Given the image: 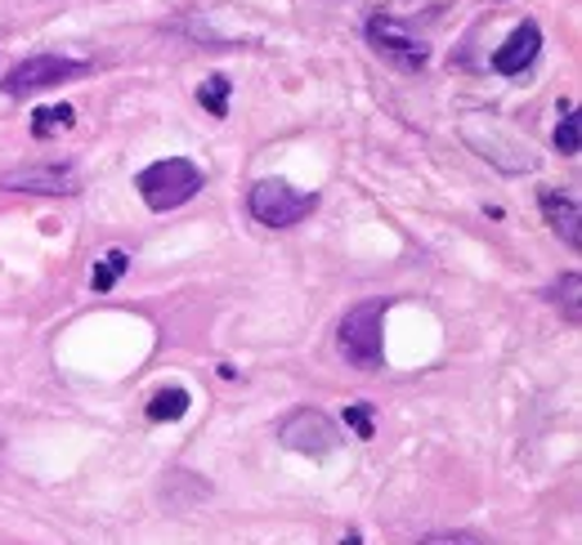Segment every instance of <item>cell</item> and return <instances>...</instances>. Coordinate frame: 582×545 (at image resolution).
Returning a JSON list of instances; mask_svg holds the SVG:
<instances>
[{
	"mask_svg": "<svg viewBox=\"0 0 582 545\" xmlns=\"http://www.w3.org/2000/svg\"><path fill=\"white\" fill-rule=\"evenodd\" d=\"M385 313H391V300H363L354 304L345 318H341V331H337V345L345 354V363L363 367V371H376L385 363Z\"/></svg>",
	"mask_w": 582,
	"mask_h": 545,
	"instance_id": "1",
	"label": "cell"
},
{
	"mask_svg": "<svg viewBox=\"0 0 582 545\" xmlns=\"http://www.w3.org/2000/svg\"><path fill=\"white\" fill-rule=\"evenodd\" d=\"M135 188L149 211H175L202 192V166H193L188 157H166V162L144 166Z\"/></svg>",
	"mask_w": 582,
	"mask_h": 545,
	"instance_id": "2",
	"label": "cell"
},
{
	"mask_svg": "<svg viewBox=\"0 0 582 545\" xmlns=\"http://www.w3.org/2000/svg\"><path fill=\"white\" fill-rule=\"evenodd\" d=\"M246 211L255 215V224L265 229H292L305 215L318 211V197L314 192H296L287 179H261L246 197Z\"/></svg>",
	"mask_w": 582,
	"mask_h": 545,
	"instance_id": "3",
	"label": "cell"
},
{
	"mask_svg": "<svg viewBox=\"0 0 582 545\" xmlns=\"http://www.w3.org/2000/svg\"><path fill=\"white\" fill-rule=\"evenodd\" d=\"M90 63L86 58H63V54H32L23 58L14 73L0 81V90H6L10 99H23V94H36V90H50V86H63L73 77H86Z\"/></svg>",
	"mask_w": 582,
	"mask_h": 545,
	"instance_id": "4",
	"label": "cell"
},
{
	"mask_svg": "<svg viewBox=\"0 0 582 545\" xmlns=\"http://www.w3.org/2000/svg\"><path fill=\"white\" fill-rule=\"evenodd\" d=\"M278 443L296 456H332L341 447V430H337L332 416H322L318 407H300V412L283 416Z\"/></svg>",
	"mask_w": 582,
	"mask_h": 545,
	"instance_id": "5",
	"label": "cell"
},
{
	"mask_svg": "<svg viewBox=\"0 0 582 545\" xmlns=\"http://www.w3.org/2000/svg\"><path fill=\"white\" fill-rule=\"evenodd\" d=\"M0 188L6 192H36V197H73L81 188L73 166H58V162H28L0 175Z\"/></svg>",
	"mask_w": 582,
	"mask_h": 545,
	"instance_id": "6",
	"label": "cell"
},
{
	"mask_svg": "<svg viewBox=\"0 0 582 545\" xmlns=\"http://www.w3.org/2000/svg\"><path fill=\"white\" fill-rule=\"evenodd\" d=\"M367 41L381 49V54H391V58H399L404 67H421L426 58H430V45L421 41V36H413L399 19H367Z\"/></svg>",
	"mask_w": 582,
	"mask_h": 545,
	"instance_id": "7",
	"label": "cell"
},
{
	"mask_svg": "<svg viewBox=\"0 0 582 545\" xmlns=\"http://www.w3.org/2000/svg\"><path fill=\"white\" fill-rule=\"evenodd\" d=\"M538 49H542V32H538V23H520V27H515V32L506 36V45H497L493 67H497L502 77H520L525 67H534Z\"/></svg>",
	"mask_w": 582,
	"mask_h": 545,
	"instance_id": "8",
	"label": "cell"
},
{
	"mask_svg": "<svg viewBox=\"0 0 582 545\" xmlns=\"http://www.w3.org/2000/svg\"><path fill=\"white\" fill-rule=\"evenodd\" d=\"M542 220L551 224V233L569 246V251H578L582 246V215H578V197L573 192H542Z\"/></svg>",
	"mask_w": 582,
	"mask_h": 545,
	"instance_id": "9",
	"label": "cell"
},
{
	"mask_svg": "<svg viewBox=\"0 0 582 545\" xmlns=\"http://www.w3.org/2000/svg\"><path fill=\"white\" fill-rule=\"evenodd\" d=\"M125 272H131V255H125V251H108V255L95 264V272H90V287L103 296V291H112V287L125 278Z\"/></svg>",
	"mask_w": 582,
	"mask_h": 545,
	"instance_id": "10",
	"label": "cell"
},
{
	"mask_svg": "<svg viewBox=\"0 0 582 545\" xmlns=\"http://www.w3.org/2000/svg\"><path fill=\"white\" fill-rule=\"evenodd\" d=\"M188 389H179V385H171V389H162V393H153V402H149V421H179V416H188Z\"/></svg>",
	"mask_w": 582,
	"mask_h": 545,
	"instance_id": "11",
	"label": "cell"
},
{
	"mask_svg": "<svg viewBox=\"0 0 582 545\" xmlns=\"http://www.w3.org/2000/svg\"><path fill=\"white\" fill-rule=\"evenodd\" d=\"M578 291H582V278H578V272H564V278L551 287V304L564 309V318H569L573 326L582 322V296H578Z\"/></svg>",
	"mask_w": 582,
	"mask_h": 545,
	"instance_id": "12",
	"label": "cell"
},
{
	"mask_svg": "<svg viewBox=\"0 0 582 545\" xmlns=\"http://www.w3.org/2000/svg\"><path fill=\"white\" fill-rule=\"evenodd\" d=\"M229 90H233V81L229 77H207L202 81V90H198V103L211 112V116H229Z\"/></svg>",
	"mask_w": 582,
	"mask_h": 545,
	"instance_id": "13",
	"label": "cell"
},
{
	"mask_svg": "<svg viewBox=\"0 0 582 545\" xmlns=\"http://www.w3.org/2000/svg\"><path fill=\"white\" fill-rule=\"evenodd\" d=\"M77 121V108H68V103H58V108H41L36 112V121H32V134L36 140H50L54 130H68Z\"/></svg>",
	"mask_w": 582,
	"mask_h": 545,
	"instance_id": "14",
	"label": "cell"
},
{
	"mask_svg": "<svg viewBox=\"0 0 582 545\" xmlns=\"http://www.w3.org/2000/svg\"><path fill=\"white\" fill-rule=\"evenodd\" d=\"M556 148H560L564 157H578V112H573V108H564V116H560V125H556Z\"/></svg>",
	"mask_w": 582,
	"mask_h": 545,
	"instance_id": "15",
	"label": "cell"
},
{
	"mask_svg": "<svg viewBox=\"0 0 582 545\" xmlns=\"http://www.w3.org/2000/svg\"><path fill=\"white\" fill-rule=\"evenodd\" d=\"M345 425H350L359 438H372V407H367V402L345 407Z\"/></svg>",
	"mask_w": 582,
	"mask_h": 545,
	"instance_id": "16",
	"label": "cell"
},
{
	"mask_svg": "<svg viewBox=\"0 0 582 545\" xmlns=\"http://www.w3.org/2000/svg\"><path fill=\"white\" fill-rule=\"evenodd\" d=\"M417 545H484V541L471 536V532H435V536H426V541H417Z\"/></svg>",
	"mask_w": 582,
	"mask_h": 545,
	"instance_id": "17",
	"label": "cell"
},
{
	"mask_svg": "<svg viewBox=\"0 0 582 545\" xmlns=\"http://www.w3.org/2000/svg\"><path fill=\"white\" fill-rule=\"evenodd\" d=\"M0 465H6V438H0Z\"/></svg>",
	"mask_w": 582,
	"mask_h": 545,
	"instance_id": "18",
	"label": "cell"
}]
</instances>
